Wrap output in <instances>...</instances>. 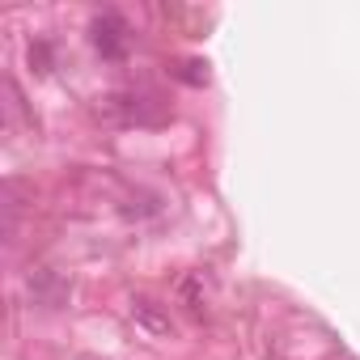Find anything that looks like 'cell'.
<instances>
[{"mask_svg": "<svg viewBox=\"0 0 360 360\" xmlns=\"http://www.w3.org/2000/svg\"><path fill=\"white\" fill-rule=\"evenodd\" d=\"M94 47H98L106 60H119V56L127 51V26H123L119 13H102V18H94Z\"/></svg>", "mask_w": 360, "mask_h": 360, "instance_id": "1", "label": "cell"}, {"mask_svg": "<svg viewBox=\"0 0 360 360\" xmlns=\"http://www.w3.org/2000/svg\"><path fill=\"white\" fill-rule=\"evenodd\" d=\"M131 322H136L140 330H148L153 339H165V335L174 330L169 309H165V305H157V301H148V297H136V301H131Z\"/></svg>", "mask_w": 360, "mask_h": 360, "instance_id": "2", "label": "cell"}]
</instances>
